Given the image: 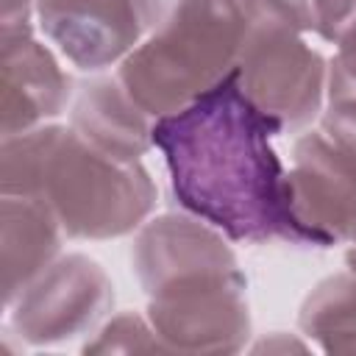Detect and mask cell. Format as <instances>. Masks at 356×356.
Listing matches in <instances>:
<instances>
[{
    "label": "cell",
    "instance_id": "cell-1",
    "mask_svg": "<svg viewBox=\"0 0 356 356\" xmlns=\"http://www.w3.org/2000/svg\"><path fill=\"white\" fill-rule=\"evenodd\" d=\"M278 134L281 128L245 97L236 70L189 106L153 120V145L186 214L231 242L328 248L292 209L289 170L270 145Z\"/></svg>",
    "mask_w": 356,
    "mask_h": 356
},
{
    "label": "cell",
    "instance_id": "cell-3",
    "mask_svg": "<svg viewBox=\"0 0 356 356\" xmlns=\"http://www.w3.org/2000/svg\"><path fill=\"white\" fill-rule=\"evenodd\" d=\"M242 42L239 0H164L153 31L120 61L117 78L156 120L225 81Z\"/></svg>",
    "mask_w": 356,
    "mask_h": 356
},
{
    "label": "cell",
    "instance_id": "cell-13",
    "mask_svg": "<svg viewBox=\"0 0 356 356\" xmlns=\"http://www.w3.org/2000/svg\"><path fill=\"white\" fill-rule=\"evenodd\" d=\"M298 325L325 353H356V275L323 278L303 300Z\"/></svg>",
    "mask_w": 356,
    "mask_h": 356
},
{
    "label": "cell",
    "instance_id": "cell-14",
    "mask_svg": "<svg viewBox=\"0 0 356 356\" xmlns=\"http://www.w3.org/2000/svg\"><path fill=\"white\" fill-rule=\"evenodd\" d=\"M83 350L86 353H150V350H167V348L156 337L150 320L128 312V314L111 317L97 331V339L86 342Z\"/></svg>",
    "mask_w": 356,
    "mask_h": 356
},
{
    "label": "cell",
    "instance_id": "cell-7",
    "mask_svg": "<svg viewBox=\"0 0 356 356\" xmlns=\"http://www.w3.org/2000/svg\"><path fill=\"white\" fill-rule=\"evenodd\" d=\"M245 275H217L150 298L147 320L167 350L234 353L250 334Z\"/></svg>",
    "mask_w": 356,
    "mask_h": 356
},
{
    "label": "cell",
    "instance_id": "cell-2",
    "mask_svg": "<svg viewBox=\"0 0 356 356\" xmlns=\"http://www.w3.org/2000/svg\"><path fill=\"white\" fill-rule=\"evenodd\" d=\"M0 192L44 200L72 239L131 234L156 206V184L139 161L111 159L53 122L3 136Z\"/></svg>",
    "mask_w": 356,
    "mask_h": 356
},
{
    "label": "cell",
    "instance_id": "cell-6",
    "mask_svg": "<svg viewBox=\"0 0 356 356\" xmlns=\"http://www.w3.org/2000/svg\"><path fill=\"white\" fill-rule=\"evenodd\" d=\"M164 0H36L42 33L83 72L122 61L156 25Z\"/></svg>",
    "mask_w": 356,
    "mask_h": 356
},
{
    "label": "cell",
    "instance_id": "cell-20",
    "mask_svg": "<svg viewBox=\"0 0 356 356\" xmlns=\"http://www.w3.org/2000/svg\"><path fill=\"white\" fill-rule=\"evenodd\" d=\"M345 259H348V270L356 275V242H350V248H348V256H345Z\"/></svg>",
    "mask_w": 356,
    "mask_h": 356
},
{
    "label": "cell",
    "instance_id": "cell-5",
    "mask_svg": "<svg viewBox=\"0 0 356 356\" xmlns=\"http://www.w3.org/2000/svg\"><path fill=\"white\" fill-rule=\"evenodd\" d=\"M111 306L114 284L106 270L83 253H67L8 303V325L31 345H58L100 325Z\"/></svg>",
    "mask_w": 356,
    "mask_h": 356
},
{
    "label": "cell",
    "instance_id": "cell-4",
    "mask_svg": "<svg viewBox=\"0 0 356 356\" xmlns=\"http://www.w3.org/2000/svg\"><path fill=\"white\" fill-rule=\"evenodd\" d=\"M303 33L292 31H245L236 61V78L245 97L270 117L281 134L306 128L323 114L328 67L309 47Z\"/></svg>",
    "mask_w": 356,
    "mask_h": 356
},
{
    "label": "cell",
    "instance_id": "cell-21",
    "mask_svg": "<svg viewBox=\"0 0 356 356\" xmlns=\"http://www.w3.org/2000/svg\"><path fill=\"white\" fill-rule=\"evenodd\" d=\"M348 242H356V228H353V234H350V239Z\"/></svg>",
    "mask_w": 356,
    "mask_h": 356
},
{
    "label": "cell",
    "instance_id": "cell-10",
    "mask_svg": "<svg viewBox=\"0 0 356 356\" xmlns=\"http://www.w3.org/2000/svg\"><path fill=\"white\" fill-rule=\"evenodd\" d=\"M0 134L14 136L58 117L72 95L70 75L31 31L0 39Z\"/></svg>",
    "mask_w": 356,
    "mask_h": 356
},
{
    "label": "cell",
    "instance_id": "cell-11",
    "mask_svg": "<svg viewBox=\"0 0 356 356\" xmlns=\"http://www.w3.org/2000/svg\"><path fill=\"white\" fill-rule=\"evenodd\" d=\"M70 128L92 147L120 161H139L153 145V120L120 78H92L78 86Z\"/></svg>",
    "mask_w": 356,
    "mask_h": 356
},
{
    "label": "cell",
    "instance_id": "cell-17",
    "mask_svg": "<svg viewBox=\"0 0 356 356\" xmlns=\"http://www.w3.org/2000/svg\"><path fill=\"white\" fill-rule=\"evenodd\" d=\"M312 14L314 31L331 44H339L356 28V0H312Z\"/></svg>",
    "mask_w": 356,
    "mask_h": 356
},
{
    "label": "cell",
    "instance_id": "cell-12",
    "mask_svg": "<svg viewBox=\"0 0 356 356\" xmlns=\"http://www.w3.org/2000/svg\"><path fill=\"white\" fill-rule=\"evenodd\" d=\"M64 228L53 209L28 195H3L0 200V267L6 306L44 273L61 250Z\"/></svg>",
    "mask_w": 356,
    "mask_h": 356
},
{
    "label": "cell",
    "instance_id": "cell-19",
    "mask_svg": "<svg viewBox=\"0 0 356 356\" xmlns=\"http://www.w3.org/2000/svg\"><path fill=\"white\" fill-rule=\"evenodd\" d=\"M31 14H36V0H3V33L31 31Z\"/></svg>",
    "mask_w": 356,
    "mask_h": 356
},
{
    "label": "cell",
    "instance_id": "cell-15",
    "mask_svg": "<svg viewBox=\"0 0 356 356\" xmlns=\"http://www.w3.org/2000/svg\"><path fill=\"white\" fill-rule=\"evenodd\" d=\"M245 31H292L314 28L312 0H239Z\"/></svg>",
    "mask_w": 356,
    "mask_h": 356
},
{
    "label": "cell",
    "instance_id": "cell-16",
    "mask_svg": "<svg viewBox=\"0 0 356 356\" xmlns=\"http://www.w3.org/2000/svg\"><path fill=\"white\" fill-rule=\"evenodd\" d=\"M320 128L350 156H356V92L328 95V106L320 114Z\"/></svg>",
    "mask_w": 356,
    "mask_h": 356
},
{
    "label": "cell",
    "instance_id": "cell-8",
    "mask_svg": "<svg viewBox=\"0 0 356 356\" xmlns=\"http://www.w3.org/2000/svg\"><path fill=\"white\" fill-rule=\"evenodd\" d=\"M131 267L147 298L239 273L222 234L195 214H164L145 222L131 248Z\"/></svg>",
    "mask_w": 356,
    "mask_h": 356
},
{
    "label": "cell",
    "instance_id": "cell-18",
    "mask_svg": "<svg viewBox=\"0 0 356 356\" xmlns=\"http://www.w3.org/2000/svg\"><path fill=\"white\" fill-rule=\"evenodd\" d=\"M328 95L356 92V28L337 44V56L328 64Z\"/></svg>",
    "mask_w": 356,
    "mask_h": 356
},
{
    "label": "cell",
    "instance_id": "cell-9",
    "mask_svg": "<svg viewBox=\"0 0 356 356\" xmlns=\"http://www.w3.org/2000/svg\"><path fill=\"white\" fill-rule=\"evenodd\" d=\"M289 192L298 220L325 245L350 239L356 228V156L323 128L295 139Z\"/></svg>",
    "mask_w": 356,
    "mask_h": 356
}]
</instances>
